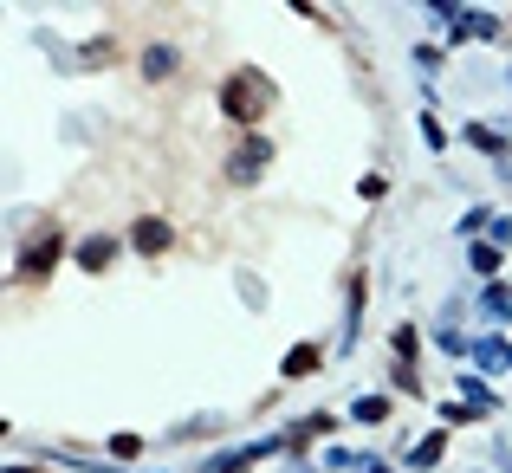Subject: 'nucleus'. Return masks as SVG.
<instances>
[{"instance_id":"f03ea898","label":"nucleus","mask_w":512,"mask_h":473,"mask_svg":"<svg viewBox=\"0 0 512 473\" xmlns=\"http://www.w3.org/2000/svg\"><path fill=\"white\" fill-rule=\"evenodd\" d=\"M260 162H266V143L253 137L247 150H240V162H234V175H240V182H247V175H260Z\"/></svg>"},{"instance_id":"0eeeda50","label":"nucleus","mask_w":512,"mask_h":473,"mask_svg":"<svg viewBox=\"0 0 512 473\" xmlns=\"http://www.w3.org/2000/svg\"><path fill=\"white\" fill-rule=\"evenodd\" d=\"M441 461V435L435 441H422V448H415V467H435Z\"/></svg>"},{"instance_id":"39448f33","label":"nucleus","mask_w":512,"mask_h":473,"mask_svg":"<svg viewBox=\"0 0 512 473\" xmlns=\"http://www.w3.org/2000/svg\"><path fill=\"white\" fill-rule=\"evenodd\" d=\"M104 260H111V240H91V247H85V266H91V273H98Z\"/></svg>"},{"instance_id":"f257e3e1","label":"nucleus","mask_w":512,"mask_h":473,"mask_svg":"<svg viewBox=\"0 0 512 473\" xmlns=\"http://www.w3.org/2000/svg\"><path fill=\"white\" fill-rule=\"evenodd\" d=\"M137 247H143V253H163V247H169V227H163V221H143V227H137Z\"/></svg>"},{"instance_id":"20e7f679","label":"nucleus","mask_w":512,"mask_h":473,"mask_svg":"<svg viewBox=\"0 0 512 473\" xmlns=\"http://www.w3.org/2000/svg\"><path fill=\"white\" fill-rule=\"evenodd\" d=\"M143 72H150V78H163V72H169V46H150V59H143Z\"/></svg>"},{"instance_id":"423d86ee","label":"nucleus","mask_w":512,"mask_h":473,"mask_svg":"<svg viewBox=\"0 0 512 473\" xmlns=\"http://www.w3.org/2000/svg\"><path fill=\"white\" fill-rule=\"evenodd\" d=\"M312 357H318V350H312V344H299V350H292V363H286V370H292V376H305V370H312Z\"/></svg>"},{"instance_id":"7ed1b4c3","label":"nucleus","mask_w":512,"mask_h":473,"mask_svg":"<svg viewBox=\"0 0 512 473\" xmlns=\"http://www.w3.org/2000/svg\"><path fill=\"white\" fill-rule=\"evenodd\" d=\"M383 415H389V402H376V396L357 402V422H383Z\"/></svg>"}]
</instances>
